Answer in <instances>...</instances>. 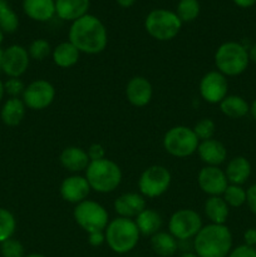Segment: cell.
Returning <instances> with one entry per match:
<instances>
[{"label": "cell", "instance_id": "obj_1", "mask_svg": "<svg viewBox=\"0 0 256 257\" xmlns=\"http://www.w3.org/2000/svg\"><path fill=\"white\" fill-rule=\"evenodd\" d=\"M68 39L80 53L95 55L107 48L108 32L99 18L87 14L70 24Z\"/></svg>", "mask_w": 256, "mask_h": 257}, {"label": "cell", "instance_id": "obj_2", "mask_svg": "<svg viewBox=\"0 0 256 257\" xmlns=\"http://www.w3.org/2000/svg\"><path fill=\"white\" fill-rule=\"evenodd\" d=\"M198 257H227L232 250V233L226 225L202 226L192 242Z\"/></svg>", "mask_w": 256, "mask_h": 257}, {"label": "cell", "instance_id": "obj_3", "mask_svg": "<svg viewBox=\"0 0 256 257\" xmlns=\"http://www.w3.org/2000/svg\"><path fill=\"white\" fill-rule=\"evenodd\" d=\"M105 242L113 252L124 255L135 250L140 241V231L132 218L115 217L104 230Z\"/></svg>", "mask_w": 256, "mask_h": 257}, {"label": "cell", "instance_id": "obj_4", "mask_svg": "<svg viewBox=\"0 0 256 257\" xmlns=\"http://www.w3.org/2000/svg\"><path fill=\"white\" fill-rule=\"evenodd\" d=\"M122 170L112 160L92 161L85 170V178L90 188L98 193H110L122 182Z\"/></svg>", "mask_w": 256, "mask_h": 257}, {"label": "cell", "instance_id": "obj_5", "mask_svg": "<svg viewBox=\"0 0 256 257\" xmlns=\"http://www.w3.org/2000/svg\"><path fill=\"white\" fill-rule=\"evenodd\" d=\"M213 60L218 72L225 77H237L247 69L248 49L238 42L222 43L216 49Z\"/></svg>", "mask_w": 256, "mask_h": 257}, {"label": "cell", "instance_id": "obj_6", "mask_svg": "<svg viewBox=\"0 0 256 257\" xmlns=\"http://www.w3.org/2000/svg\"><path fill=\"white\" fill-rule=\"evenodd\" d=\"M182 24L176 12L167 9H153L145 19L146 32L158 42L175 39L181 32Z\"/></svg>", "mask_w": 256, "mask_h": 257}, {"label": "cell", "instance_id": "obj_7", "mask_svg": "<svg viewBox=\"0 0 256 257\" xmlns=\"http://www.w3.org/2000/svg\"><path fill=\"white\" fill-rule=\"evenodd\" d=\"M200 141L192 128L176 125L170 128L163 137V148L168 155L177 158H186L197 152Z\"/></svg>", "mask_w": 256, "mask_h": 257}, {"label": "cell", "instance_id": "obj_8", "mask_svg": "<svg viewBox=\"0 0 256 257\" xmlns=\"http://www.w3.org/2000/svg\"><path fill=\"white\" fill-rule=\"evenodd\" d=\"M73 216L78 226H80L87 233L104 231L109 223L107 210L100 203L92 200H85L75 205Z\"/></svg>", "mask_w": 256, "mask_h": 257}, {"label": "cell", "instance_id": "obj_9", "mask_svg": "<svg viewBox=\"0 0 256 257\" xmlns=\"http://www.w3.org/2000/svg\"><path fill=\"white\" fill-rule=\"evenodd\" d=\"M172 181L171 172L161 165H153L146 168L138 180V190L143 197L156 198L168 191Z\"/></svg>", "mask_w": 256, "mask_h": 257}, {"label": "cell", "instance_id": "obj_10", "mask_svg": "<svg viewBox=\"0 0 256 257\" xmlns=\"http://www.w3.org/2000/svg\"><path fill=\"white\" fill-rule=\"evenodd\" d=\"M202 218L191 208L178 210L171 216L168 222V232L180 242V241L193 240L198 231L202 228Z\"/></svg>", "mask_w": 256, "mask_h": 257}, {"label": "cell", "instance_id": "obj_11", "mask_svg": "<svg viewBox=\"0 0 256 257\" xmlns=\"http://www.w3.org/2000/svg\"><path fill=\"white\" fill-rule=\"evenodd\" d=\"M55 98V88L45 79H37L25 87L22 99L27 108L43 110L49 107Z\"/></svg>", "mask_w": 256, "mask_h": 257}, {"label": "cell", "instance_id": "obj_12", "mask_svg": "<svg viewBox=\"0 0 256 257\" xmlns=\"http://www.w3.org/2000/svg\"><path fill=\"white\" fill-rule=\"evenodd\" d=\"M198 90L205 102L210 104H220L221 100L227 95L228 82L222 73L211 70L201 78Z\"/></svg>", "mask_w": 256, "mask_h": 257}, {"label": "cell", "instance_id": "obj_13", "mask_svg": "<svg viewBox=\"0 0 256 257\" xmlns=\"http://www.w3.org/2000/svg\"><path fill=\"white\" fill-rule=\"evenodd\" d=\"M30 57L27 48L19 44H13L4 49L3 73L8 78H20L28 70Z\"/></svg>", "mask_w": 256, "mask_h": 257}, {"label": "cell", "instance_id": "obj_14", "mask_svg": "<svg viewBox=\"0 0 256 257\" xmlns=\"http://www.w3.org/2000/svg\"><path fill=\"white\" fill-rule=\"evenodd\" d=\"M197 183L202 192H205L210 197L211 196H222L227 186L230 185L225 175V171L216 166H205L198 172Z\"/></svg>", "mask_w": 256, "mask_h": 257}, {"label": "cell", "instance_id": "obj_15", "mask_svg": "<svg viewBox=\"0 0 256 257\" xmlns=\"http://www.w3.org/2000/svg\"><path fill=\"white\" fill-rule=\"evenodd\" d=\"M90 190L92 188H90L85 176L83 177L79 175H72L63 180L59 191L63 200L69 203L78 205V203L87 200Z\"/></svg>", "mask_w": 256, "mask_h": 257}, {"label": "cell", "instance_id": "obj_16", "mask_svg": "<svg viewBox=\"0 0 256 257\" xmlns=\"http://www.w3.org/2000/svg\"><path fill=\"white\" fill-rule=\"evenodd\" d=\"M153 88L150 80L145 77H133L125 85V98L135 107H146L151 102Z\"/></svg>", "mask_w": 256, "mask_h": 257}, {"label": "cell", "instance_id": "obj_17", "mask_svg": "<svg viewBox=\"0 0 256 257\" xmlns=\"http://www.w3.org/2000/svg\"><path fill=\"white\" fill-rule=\"evenodd\" d=\"M115 213L118 217L136 218L146 207V200L141 193L128 192L118 196L114 201Z\"/></svg>", "mask_w": 256, "mask_h": 257}, {"label": "cell", "instance_id": "obj_18", "mask_svg": "<svg viewBox=\"0 0 256 257\" xmlns=\"http://www.w3.org/2000/svg\"><path fill=\"white\" fill-rule=\"evenodd\" d=\"M197 153L200 156L201 161L206 163V166H216V167H218L227 158V150H226L225 145L220 141L215 140V138L200 142Z\"/></svg>", "mask_w": 256, "mask_h": 257}, {"label": "cell", "instance_id": "obj_19", "mask_svg": "<svg viewBox=\"0 0 256 257\" xmlns=\"http://www.w3.org/2000/svg\"><path fill=\"white\" fill-rule=\"evenodd\" d=\"M90 0H55V15L64 22H75L88 14Z\"/></svg>", "mask_w": 256, "mask_h": 257}, {"label": "cell", "instance_id": "obj_20", "mask_svg": "<svg viewBox=\"0 0 256 257\" xmlns=\"http://www.w3.org/2000/svg\"><path fill=\"white\" fill-rule=\"evenodd\" d=\"M59 161L60 165L72 173H79L82 171H85L90 163L87 151L78 146H70V147L64 148L60 153Z\"/></svg>", "mask_w": 256, "mask_h": 257}, {"label": "cell", "instance_id": "obj_21", "mask_svg": "<svg viewBox=\"0 0 256 257\" xmlns=\"http://www.w3.org/2000/svg\"><path fill=\"white\" fill-rule=\"evenodd\" d=\"M23 12L34 22H49L55 17V0H24Z\"/></svg>", "mask_w": 256, "mask_h": 257}, {"label": "cell", "instance_id": "obj_22", "mask_svg": "<svg viewBox=\"0 0 256 257\" xmlns=\"http://www.w3.org/2000/svg\"><path fill=\"white\" fill-rule=\"evenodd\" d=\"M225 175L230 185L242 186L251 176V163L242 156L233 157L226 166Z\"/></svg>", "mask_w": 256, "mask_h": 257}, {"label": "cell", "instance_id": "obj_23", "mask_svg": "<svg viewBox=\"0 0 256 257\" xmlns=\"http://www.w3.org/2000/svg\"><path fill=\"white\" fill-rule=\"evenodd\" d=\"M27 113V105L22 98H8L0 110V118L3 123L9 127H15L23 122Z\"/></svg>", "mask_w": 256, "mask_h": 257}, {"label": "cell", "instance_id": "obj_24", "mask_svg": "<svg viewBox=\"0 0 256 257\" xmlns=\"http://www.w3.org/2000/svg\"><path fill=\"white\" fill-rule=\"evenodd\" d=\"M79 57L80 52L69 40L60 43L52 50V58L54 64L59 68H64V69L74 67L79 60Z\"/></svg>", "mask_w": 256, "mask_h": 257}, {"label": "cell", "instance_id": "obj_25", "mask_svg": "<svg viewBox=\"0 0 256 257\" xmlns=\"http://www.w3.org/2000/svg\"><path fill=\"white\" fill-rule=\"evenodd\" d=\"M135 222L137 225L138 231L143 236H151L152 237L155 233L160 232L161 227L163 225L162 216L152 208H145L137 217L135 218Z\"/></svg>", "mask_w": 256, "mask_h": 257}, {"label": "cell", "instance_id": "obj_26", "mask_svg": "<svg viewBox=\"0 0 256 257\" xmlns=\"http://www.w3.org/2000/svg\"><path fill=\"white\" fill-rule=\"evenodd\" d=\"M228 208L230 207L225 202L222 196H211L203 205L206 217L211 221V223H215V225H225L228 213H230Z\"/></svg>", "mask_w": 256, "mask_h": 257}, {"label": "cell", "instance_id": "obj_27", "mask_svg": "<svg viewBox=\"0 0 256 257\" xmlns=\"http://www.w3.org/2000/svg\"><path fill=\"white\" fill-rule=\"evenodd\" d=\"M218 105H220L221 112L231 119H238L250 113V104L241 95L227 94Z\"/></svg>", "mask_w": 256, "mask_h": 257}, {"label": "cell", "instance_id": "obj_28", "mask_svg": "<svg viewBox=\"0 0 256 257\" xmlns=\"http://www.w3.org/2000/svg\"><path fill=\"white\" fill-rule=\"evenodd\" d=\"M151 247L155 251L156 255L171 257L177 252L178 241L170 232L160 231L151 237Z\"/></svg>", "mask_w": 256, "mask_h": 257}, {"label": "cell", "instance_id": "obj_29", "mask_svg": "<svg viewBox=\"0 0 256 257\" xmlns=\"http://www.w3.org/2000/svg\"><path fill=\"white\" fill-rule=\"evenodd\" d=\"M19 28V18L9 7L7 0H0V29L8 34L17 32Z\"/></svg>", "mask_w": 256, "mask_h": 257}, {"label": "cell", "instance_id": "obj_30", "mask_svg": "<svg viewBox=\"0 0 256 257\" xmlns=\"http://www.w3.org/2000/svg\"><path fill=\"white\" fill-rule=\"evenodd\" d=\"M201 12L198 0H180L176 8V14L182 23H191L197 19Z\"/></svg>", "mask_w": 256, "mask_h": 257}, {"label": "cell", "instance_id": "obj_31", "mask_svg": "<svg viewBox=\"0 0 256 257\" xmlns=\"http://www.w3.org/2000/svg\"><path fill=\"white\" fill-rule=\"evenodd\" d=\"M17 230V220L7 208L0 207V243L14 236Z\"/></svg>", "mask_w": 256, "mask_h": 257}, {"label": "cell", "instance_id": "obj_32", "mask_svg": "<svg viewBox=\"0 0 256 257\" xmlns=\"http://www.w3.org/2000/svg\"><path fill=\"white\" fill-rule=\"evenodd\" d=\"M222 198L228 207H241L246 203V190H243L242 186L228 185L223 192Z\"/></svg>", "mask_w": 256, "mask_h": 257}, {"label": "cell", "instance_id": "obj_33", "mask_svg": "<svg viewBox=\"0 0 256 257\" xmlns=\"http://www.w3.org/2000/svg\"><path fill=\"white\" fill-rule=\"evenodd\" d=\"M28 53H29L30 59L44 60L45 58L52 54V47L48 40L40 38V39H35L30 43Z\"/></svg>", "mask_w": 256, "mask_h": 257}, {"label": "cell", "instance_id": "obj_34", "mask_svg": "<svg viewBox=\"0 0 256 257\" xmlns=\"http://www.w3.org/2000/svg\"><path fill=\"white\" fill-rule=\"evenodd\" d=\"M192 130L195 132L196 137L198 138V141L202 142V141H207L213 138L216 124L211 118H202V119L196 123Z\"/></svg>", "mask_w": 256, "mask_h": 257}, {"label": "cell", "instance_id": "obj_35", "mask_svg": "<svg viewBox=\"0 0 256 257\" xmlns=\"http://www.w3.org/2000/svg\"><path fill=\"white\" fill-rule=\"evenodd\" d=\"M0 253L3 257H25L24 246L14 237L0 243Z\"/></svg>", "mask_w": 256, "mask_h": 257}, {"label": "cell", "instance_id": "obj_36", "mask_svg": "<svg viewBox=\"0 0 256 257\" xmlns=\"http://www.w3.org/2000/svg\"><path fill=\"white\" fill-rule=\"evenodd\" d=\"M24 89L25 85L20 78H8L4 82L5 94L9 95V98H19L24 93Z\"/></svg>", "mask_w": 256, "mask_h": 257}, {"label": "cell", "instance_id": "obj_37", "mask_svg": "<svg viewBox=\"0 0 256 257\" xmlns=\"http://www.w3.org/2000/svg\"><path fill=\"white\" fill-rule=\"evenodd\" d=\"M227 257H256V248L247 245H240L232 248Z\"/></svg>", "mask_w": 256, "mask_h": 257}, {"label": "cell", "instance_id": "obj_38", "mask_svg": "<svg viewBox=\"0 0 256 257\" xmlns=\"http://www.w3.org/2000/svg\"><path fill=\"white\" fill-rule=\"evenodd\" d=\"M87 153L90 162H92V161L104 160L105 158V150L102 145H99V143H93V145H90Z\"/></svg>", "mask_w": 256, "mask_h": 257}, {"label": "cell", "instance_id": "obj_39", "mask_svg": "<svg viewBox=\"0 0 256 257\" xmlns=\"http://www.w3.org/2000/svg\"><path fill=\"white\" fill-rule=\"evenodd\" d=\"M246 205L248 206L251 212L256 215V183L246 190Z\"/></svg>", "mask_w": 256, "mask_h": 257}, {"label": "cell", "instance_id": "obj_40", "mask_svg": "<svg viewBox=\"0 0 256 257\" xmlns=\"http://www.w3.org/2000/svg\"><path fill=\"white\" fill-rule=\"evenodd\" d=\"M88 242L94 246V247L102 246L105 242L104 231H95V232L88 233Z\"/></svg>", "mask_w": 256, "mask_h": 257}, {"label": "cell", "instance_id": "obj_41", "mask_svg": "<svg viewBox=\"0 0 256 257\" xmlns=\"http://www.w3.org/2000/svg\"><path fill=\"white\" fill-rule=\"evenodd\" d=\"M243 245L256 247V228H247L243 232Z\"/></svg>", "mask_w": 256, "mask_h": 257}, {"label": "cell", "instance_id": "obj_42", "mask_svg": "<svg viewBox=\"0 0 256 257\" xmlns=\"http://www.w3.org/2000/svg\"><path fill=\"white\" fill-rule=\"evenodd\" d=\"M232 2L236 7L242 8V9H247L256 4V0H232Z\"/></svg>", "mask_w": 256, "mask_h": 257}, {"label": "cell", "instance_id": "obj_43", "mask_svg": "<svg viewBox=\"0 0 256 257\" xmlns=\"http://www.w3.org/2000/svg\"><path fill=\"white\" fill-rule=\"evenodd\" d=\"M136 2H137V0H115V3H117L120 8H125V9L133 7V5L136 4Z\"/></svg>", "mask_w": 256, "mask_h": 257}, {"label": "cell", "instance_id": "obj_44", "mask_svg": "<svg viewBox=\"0 0 256 257\" xmlns=\"http://www.w3.org/2000/svg\"><path fill=\"white\" fill-rule=\"evenodd\" d=\"M248 58H250L251 62H253L256 64V43L253 45H251L250 49H248Z\"/></svg>", "mask_w": 256, "mask_h": 257}, {"label": "cell", "instance_id": "obj_45", "mask_svg": "<svg viewBox=\"0 0 256 257\" xmlns=\"http://www.w3.org/2000/svg\"><path fill=\"white\" fill-rule=\"evenodd\" d=\"M250 113H251V115H252V117H253V119L256 120V99L253 100L252 103H251V105H250Z\"/></svg>", "mask_w": 256, "mask_h": 257}, {"label": "cell", "instance_id": "obj_46", "mask_svg": "<svg viewBox=\"0 0 256 257\" xmlns=\"http://www.w3.org/2000/svg\"><path fill=\"white\" fill-rule=\"evenodd\" d=\"M5 95V90H4V82H2V79H0V102L3 100V98H4Z\"/></svg>", "mask_w": 256, "mask_h": 257}, {"label": "cell", "instance_id": "obj_47", "mask_svg": "<svg viewBox=\"0 0 256 257\" xmlns=\"http://www.w3.org/2000/svg\"><path fill=\"white\" fill-rule=\"evenodd\" d=\"M3 60H4V49L0 47V72H3Z\"/></svg>", "mask_w": 256, "mask_h": 257}, {"label": "cell", "instance_id": "obj_48", "mask_svg": "<svg viewBox=\"0 0 256 257\" xmlns=\"http://www.w3.org/2000/svg\"><path fill=\"white\" fill-rule=\"evenodd\" d=\"M180 257H198L195 252H183Z\"/></svg>", "mask_w": 256, "mask_h": 257}, {"label": "cell", "instance_id": "obj_49", "mask_svg": "<svg viewBox=\"0 0 256 257\" xmlns=\"http://www.w3.org/2000/svg\"><path fill=\"white\" fill-rule=\"evenodd\" d=\"M25 257H47V256L42 255V253H29V255H25Z\"/></svg>", "mask_w": 256, "mask_h": 257}, {"label": "cell", "instance_id": "obj_50", "mask_svg": "<svg viewBox=\"0 0 256 257\" xmlns=\"http://www.w3.org/2000/svg\"><path fill=\"white\" fill-rule=\"evenodd\" d=\"M3 40H4V32L0 29V45L3 44Z\"/></svg>", "mask_w": 256, "mask_h": 257}, {"label": "cell", "instance_id": "obj_51", "mask_svg": "<svg viewBox=\"0 0 256 257\" xmlns=\"http://www.w3.org/2000/svg\"><path fill=\"white\" fill-rule=\"evenodd\" d=\"M255 228H256V227H255Z\"/></svg>", "mask_w": 256, "mask_h": 257}, {"label": "cell", "instance_id": "obj_52", "mask_svg": "<svg viewBox=\"0 0 256 257\" xmlns=\"http://www.w3.org/2000/svg\"><path fill=\"white\" fill-rule=\"evenodd\" d=\"M255 248H256V247H255Z\"/></svg>", "mask_w": 256, "mask_h": 257}]
</instances>
